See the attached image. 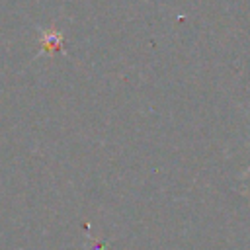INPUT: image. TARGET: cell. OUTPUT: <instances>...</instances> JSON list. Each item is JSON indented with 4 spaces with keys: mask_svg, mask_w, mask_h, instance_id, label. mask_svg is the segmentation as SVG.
<instances>
[{
    "mask_svg": "<svg viewBox=\"0 0 250 250\" xmlns=\"http://www.w3.org/2000/svg\"><path fill=\"white\" fill-rule=\"evenodd\" d=\"M59 45H61V35L59 33L49 31V33L41 35V49L43 51H55V49H59Z\"/></svg>",
    "mask_w": 250,
    "mask_h": 250,
    "instance_id": "1",
    "label": "cell"
}]
</instances>
